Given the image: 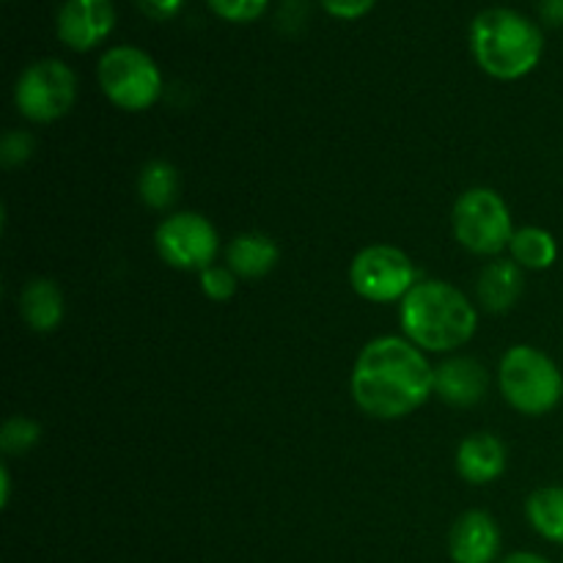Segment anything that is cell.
<instances>
[{"instance_id":"obj_2","label":"cell","mask_w":563,"mask_h":563,"mask_svg":"<svg viewBox=\"0 0 563 563\" xmlns=\"http://www.w3.org/2000/svg\"><path fill=\"white\" fill-rule=\"evenodd\" d=\"M399 322L405 339L421 352H454L476 335L478 311L456 286L418 280L401 300Z\"/></svg>"},{"instance_id":"obj_5","label":"cell","mask_w":563,"mask_h":563,"mask_svg":"<svg viewBox=\"0 0 563 563\" xmlns=\"http://www.w3.org/2000/svg\"><path fill=\"white\" fill-rule=\"evenodd\" d=\"M97 77L104 97L126 113H143V110L154 108L163 93L159 66L154 64L152 55L143 53L141 47H130V44L110 47L99 58Z\"/></svg>"},{"instance_id":"obj_26","label":"cell","mask_w":563,"mask_h":563,"mask_svg":"<svg viewBox=\"0 0 563 563\" xmlns=\"http://www.w3.org/2000/svg\"><path fill=\"white\" fill-rule=\"evenodd\" d=\"M539 14L550 27H563V0H539Z\"/></svg>"},{"instance_id":"obj_15","label":"cell","mask_w":563,"mask_h":563,"mask_svg":"<svg viewBox=\"0 0 563 563\" xmlns=\"http://www.w3.org/2000/svg\"><path fill=\"white\" fill-rule=\"evenodd\" d=\"M20 313L33 333H53L60 328L66 313L64 291L55 280L36 278L20 291Z\"/></svg>"},{"instance_id":"obj_22","label":"cell","mask_w":563,"mask_h":563,"mask_svg":"<svg viewBox=\"0 0 563 563\" xmlns=\"http://www.w3.org/2000/svg\"><path fill=\"white\" fill-rule=\"evenodd\" d=\"M267 3L269 0H207V5L220 20L236 22V25L258 20L264 14V9H267Z\"/></svg>"},{"instance_id":"obj_19","label":"cell","mask_w":563,"mask_h":563,"mask_svg":"<svg viewBox=\"0 0 563 563\" xmlns=\"http://www.w3.org/2000/svg\"><path fill=\"white\" fill-rule=\"evenodd\" d=\"M137 192L148 209H168L179 192V170L165 159H152L137 176Z\"/></svg>"},{"instance_id":"obj_20","label":"cell","mask_w":563,"mask_h":563,"mask_svg":"<svg viewBox=\"0 0 563 563\" xmlns=\"http://www.w3.org/2000/svg\"><path fill=\"white\" fill-rule=\"evenodd\" d=\"M38 440H42V427H38L33 418L14 416L3 423V429H0V449L11 456L27 454Z\"/></svg>"},{"instance_id":"obj_18","label":"cell","mask_w":563,"mask_h":563,"mask_svg":"<svg viewBox=\"0 0 563 563\" xmlns=\"http://www.w3.org/2000/svg\"><path fill=\"white\" fill-rule=\"evenodd\" d=\"M526 515L533 531L563 548V487H542L526 500Z\"/></svg>"},{"instance_id":"obj_17","label":"cell","mask_w":563,"mask_h":563,"mask_svg":"<svg viewBox=\"0 0 563 563\" xmlns=\"http://www.w3.org/2000/svg\"><path fill=\"white\" fill-rule=\"evenodd\" d=\"M511 262L520 264L522 269H550L559 258V242L550 231L539 229V225H528V229H517L511 236Z\"/></svg>"},{"instance_id":"obj_16","label":"cell","mask_w":563,"mask_h":563,"mask_svg":"<svg viewBox=\"0 0 563 563\" xmlns=\"http://www.w3.org/2000/svg\"><path fill=\"white\" fill-rule=\"evenodd\" d=\"M280 258V247L275 245V240H269L267 234H258V231H247V234L234 236L225 247V264L234 269V275L240 280H256L264 278L275 269Z\"/></svg>"},{"instance_id":"obj_9","label":"cell","mask_w":563,"mask_h":563,"mask_svg":"<svg viewBox=\"0 0 563 563\" xmlns=\"http://www.w3.org/2000/svg\"><path fill=\"white\" fill-rule=\"evenodd\" d=\"M154 247L168 267L203 273L218 258L220 236L203 214L176 212L157 225Z\"/></svg>"},{"instance_id":"obj_28","label":"cell","mask_w":563,"mask_h":563,"mask_svg":"<svg viewBox=\"0 0 563 563\" xmlns=\"http://www.w3.org/2000/svg\"><path fill=\"white\" fill-rule=\"evenodd\" d=\"M0 506H9V498H11V476H9V467H0Z\"/></svg>"},{"instance_id":"obj_8","label":"cell","mask_w":563,"mask_h":563,"mask_svg":"<svg viewBox=\"0 0 563 563\" xmlns=\"http://www.w3.org/2000/svg\"><path fill=\"white\" fill-rule=\"evenodd\" d=\"M418 280L412 258L394 245H368L352 258L350 284L368 302H401Z\"/></svg>"},{"instance_id":"obj_23","label":"cell","mask_w":563,"mask_h":563,"mask_svg":"<svg viewBox=\"0 0 563 563\" xmlns=\"http://www.w3.org/2000/svg\"><path fill=\"white\" fill-rule=\"evenodd\" d=\"M33 152H36V141H33L31 132H5L3 143H0V163L5 168H20V165H25L33 157Z\"/></svg>"},{"instance_id":"obj_1","label":"cell","mask_w":563,"mask_h":563,"mask_svg":"<svg viewBox=\"0 0 563 563\" xmlns=\"http://www.w3.org/2000/svg\"><path fill=\"white\" fill-rule=\"evenodd\" d=\"M350 390L355 405L379 421L412 416L434 394V366L412 341L383 335L368 341L352 368Z\"/></svg>"},{"instance_id":"obj_10","label":"cell","mask_w":563,"mask_h":563,"mask_svg":"<svg viewBox=\"0 0 563 563\" xmlns=\"http://www.w3.org/2000/svg\"><path fill=\"white\" fill-rule=\"evenodd\" d=\"M115 25L113 0H64L55 16L60 44L75 53H88L110 36Z\"/></svg>"},{"instance_id":"obj_14","label":"cell","mask_w":563,"mask_h":563,"mask_svg":"<svg viewBox=\"0 0 563 563\" xmlns=\"http://www.w3.org/2000/svg\"><path fill=\"white\" fill-rule=\"evenodd\" d=\"M522 291H526V275L520 264L511 258H495L478 275L476 300L484 311L506 313L517 306Z\"/></svg>"},{"instance_id":"obj_24","label":"cell","mask_w":563,"mask_h":563,"mask_svg":"<svg viewBox=\"0 0 563 563\" xmlns=\"http://www.w3.org/2000/svg\"><path fill=\"white\" fill-rule=\"evenodd\" d=\"M377 0H322V9L335 20H361L374 9Z\"/></svg>"},{"instance_id":"obj_7","label":"cell","mask_w":563,"mask_h":563,"mask_svg":"<svg viewBox=\"0 0 563 563\" xmlns=\"http://www.w3.org/2000/svg\"><path fill=\"white\" fill-rule=\"evenodd\" d=\"M77 99V77L64 60L44 58L27 66L14 86V104L33 124L64 119Z\"/></svg>"},{"instance_id":"obj_4","label":"cell","mask_w":563,"mask_h":563,"mask_svg":"<svg viewBox=\"0 0 563 563\" xmlns=\"http://www.w3.org/2000/svg\"><path fill=\"white\" fill-rule=\"evenodd\" d=\"M498 385L504 399L522 416H548L563 399V377L550 355L528 344H517L500 357Z\"/></svg>"},{"instance_id":"obj_21","label":"cell","mask_w":563,"mask_h":563,"mask_svg":"<svg viewBox=\"0 0 563 563\" xmlns=\"http://www.w3.org/2000/svg\"><path fill=\"white\" fill-rule=\"evenodd\" d=\"M240 289V278L229 264H212L201 273V291L214 302H229Z\"/></svg>"},{"instance_id":"obj_6","label":"cell","mask_w":563,"mask_h":563,"mask_svg":"<svg viewBox=\"0 0 563 563\" xmlns=\"http://www.w3.org/2000/svg\"><path fill=\"white\" fill-rule=\"evenodd\" d=\"M451 225L456 242L476 256H498L515 236L509 203L489 187H473L462 192L451 212Z\"/></svg>"},{"instance_id":"obj_11","label":"cell","mask_w":563,"mask_h":563,"mask_svg":"<svg viewBox=\"0 0 563 563\" xmlns=\"http://www.w3.org/2000/svg\"><path fill=\"white\" fill-rule=\"evenodd\" d=\"M500 528L482 509L465 511L449 533V555L454 563H495L500 553Z\"/></svg>"},{"instance_id":"obj_3","label":"cell","mask_w":563,"mask_h":563,"mask_svg":"<svg viewBox=\"0 0 563 563\" xmlns=\"http://www.w3.org/2000/svg\"><path fill=\"white\" fill-rule=\"evenodd\" d=\"M471 53L495 80L531 75L544 53V33L515 9H487L471 25Z\"/></svg>"},{"instance_id":"obj_13","label":"cell","mask_w":563,"mask_h":563,"mask_svg":"<svg viewBox=\"0 0 563 563\" xmlns=\"http://www.w3.org/2000/svg\"><path fill=\"white\" fill-rule=\"evenodd\" d=\"M506 462H509V451H506L504 440L489 432L471 434L456 449V473L462 476V482L473 484V487L498 482L506 473Z\"/></svg>"},{"instance_id":"obj_12","label":"cell","mask_w":563,"mask_h":563,"mask_svg":"<svg viewBox=\"0 0 563 563\" xmlns=\"http://www.w3.org/2000/svg\"><path fill=\"white\" fill-rule=\"evenodd\" d=\"M487 388V368L473 357H449L434 368V394L451 407H476Z\"/></svg>"},{"instance_id":"obj_27","label":"cell","mask_w":563,"mask_h":563,"mask_svg":"<svg viewBox=\"0 0 563 563\" xmlns=\"http://www.w3.org/2000/svg\"><path fill=\"white\" fill-rule=\"evenodd\" d=\"M498 563H550V561L544 559V555H537V553H511Z\"/></svg>"},{"instance_id":"obj_25","label":"cell","mask_w":563,"mask_h":563,"mask_svg":"<svg viewBox=\"0 0 563 563\" xmlns=\"http://www.w3.org/2000/svg\"><path fill=\"white\" fill-rule=\"evenodd\" d=\"M137 9L143 11V14L148 16V20H170V16H176L181 11V5H185V0H135Z\"/></svg>"}]
</instances>
